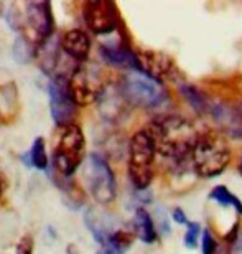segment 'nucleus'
Instances as JSON below:
<instances>
[{"label":"nucleus","instance_id":"9b49d317","mask_svg":"<svg viewBox=\"0 0 242 254\" xmlns=\"http://www.w3.org/2000/svg\"><path fill=\"white\" fill-rule=\"evenodd\" d=\"M140 68L150 78L157 79L158 83L165 84L166 81H176L180 76V69L173 58L166 53L153 52V50H145V52L137 53Z\"/></svg>","mask_w":242,"mask_h":254},{"label":"nucleus","instance_id":"412c9836","mask_svg":"<svg viewBox=\"0 0 242 254\" xmlns=\"http://www.w3.org/2000/svg\"><path fill=\"white\" fill-rule=\"evenodd\" d=\"M84 221L89 228L91 235L94 236V240L97 241L100 246L104 245L105 240L109 238V235L114 231V230H110L107 223H105L94 210H88V213H86V216H84Z\"/></svg>","mask_w":242,"mask_h":254},{"label":"nucleus","instance_id":"2f4dec72","mask_svg":"<svg viewBox=\"0 0 242 254\" xmlns=\"http://www.w3.org/2000/svg\"><path fill=\"white\" fill-rule=\"evenodd\" d=\"M238 111H239V114H241V118H242V101H241V104H239V108H238Z\"/></svg>","mask_w":242,"mask_h":254},{"label":"nucleus","instance_id":"39448f33","mask_svg":"<svg viewBox=\"0 0 242 254\" xmlns=\"http://www.w3.org/2000/svg\"><path fill=\"white\" fill-rule=\"evenodd\" d=\"M155 152L153 142L145 129L137 130L129 142V179L139 191L147 190L155 175Z\"/></svg>","mask_w":242,"mask_h":254},{"label":"nucleus","instance_id":"c85d7f7f","mask_svg":"<svg viewBox=\"0 0 242 254\" xmlns=\"http://www.w3.org/2000/svg\"><path fill=\"white\" fill-rule=\"evenodd\" d=\"M238 172H239V175L242 177V154L239 157V162H238Z\"/></svg>","mask_w":242,"mask_h":254},{"label":"nucleus","instance_id":"393cba45","mask_svg":"<svg viewBox=\"0 0 242 254\" xmlns=\"http://www.w3.org/2000/svg\"><path fill=\"white\" fill-rule=\"evenodd\" d=\"M7 23L13 32H23L25 28V15L17 3H12L7 12Z\"/></svg>","mask_w":242,"mask_h":254},{"label":"nucleus","instance_id":"4be33fe9","mask_svg":"<svg viewBox=\"0 0 242 254\" xmlns=\"http://www.w3.org/2000/svg\"><path fill=\"white\" fill-rule=\"evenodd\" d=\"M30 164L32 167L38 170H47L48 169V155L47 149H45V139L43 137H37L32 144V149L28 152Z\"/></svg>","mask_w":242,"mask_h":254},{"label":"nucleus","instance_id":"f3484780","mask_svg":"<svg viewBox=\"0 0 242 254\" xmlns=\"http://www.w3.org/2000/svg\"><path fill=\"white\" fill-rule=\"evenodd\" d=\"M132 226H134V231H132L134 236H137L140 241L145 243V245H153V243L158 240L153 218L145 208L139 206L137 210H135Z\"/></svg>","mask_w":242,"mask_h":254},{"label":"nucleus","instance_id":"6e6552de","mask_svg":"<svg viewBox=\"0 0 242 254\" xmlns=\"http://www.w3.org/2000/svg\"><path fill=\"white\" fill-rule=\"evenodd\" d=\"M27 35H23L35 48L43 42L53 37L54 33V17L51 2H27L25 5V28Z\"/></svg>","mask_w":242,"mask_h":254},{"label":"nucleus","instance_id":"9d476101","mask_svg":"<svg viewBox=\"0 0 242 254\" xmlns=\"http://www.w3.org/2000/svg\"><path fill=\"white\" fill-rule=\"evenodd\" d=\"M49 96V111L56 127L74 124V118L78 113V106L73 103L68 93V76L56 74L48 86Z\"/></svg>","mask_w":242,"mask_h":254},{"label":"nucleus","instance_id":"5701e85b","mask_svg":"<svg viewBox=\"0 0 242 254\" xmlns=\"http://www.w3.org/2000/svg\"><path fill=\"white\" fill-rule=\"evenodd\" d=\"M12 52H13V58L17 60L20 64H27L35 58V52H37V48H35L33 45L22 35V37H18L13 42Z\"/></svg>","mask_w":242,"mask_h":254},{"label":"nucleus","instance_id":"f257e3e1","mask_svg":"<svg viewBox=\"0 0 242 254\" xmlns=\"http://www.w3.org/2000/svg\"><path fill=\"white\" fill-rule=\"evenodd\" d=\"M153 142L155 152L175 164L190 160L199 130L190 119L180 114H160L145 129Z\"/></svg>","mask_w":242,"mask_h":254},{"label":"nucleus","instance_id":"f03ea898","mask_svg":"<svg viewBox=\"0 0 242 254\" xmlns=\"http://www.w3.org/2000/svg\"><path fill=\"white\" fill-rule=\"evenodd\" d=\"M231 149L226 137L214 129L199 130L190 160L194 174L201 179H216L231 164Z\"/></svg>","mask_w":242,"mask_h":254},{"label":"nucleus","instance_id":"cd10ccee","mask_svg":"<svg viewBox=\"0 0 242 254\" xmlns=\"http://www.w3.org/2000/svg\"><path fill=\"white\" fill-rule=\"evenodd\" d=\"M171 218H173V221L176 223V225H188V218H186L183 208L180 206H175L173 211H171Z\"/></svg>","mask_w":242,"mask_h":254},{"label":"nucleus","instance_id":"a878e982","mask_svg":"<svg viewBox=\"0 0 242 254\" xmlns=\"http://www.w3.org/2000/svg\"><path fill=\"white\" fill-rule=\"evenodd\" d=\"M201 251L203 254H218L219 251V245L209 228H204L201 231Z\"/></svg>","mask_w":242,"mask_h":254},{"label":"nucleus","instance_id":"423d86ee","mask_svg":"<svg viewBox=\"0 0 242 254\" xmlns=\"http://www.w3.org/2000/svg\"><path fill=\"white\" fill-rule=\"evenodd\" d=\"M83 180L91 196L99 205H110L117 195L114 172L109 162L99 152H93L88 155L83 167Z\"/></svg>","mask_w":242,"mask_h":254},{"label":"nucleus","instance_id":"1a4fd4ad","mask_svg":"<svg viewBox=\"0 0 242 254\" xmlns=\"http://www.w3.org/2000/svg\"><path fill=\"white\" fill-rule=\"evenodd\" d=\"M83 17L86 27L94 35H110L122 25L117 5L107 0L86 2L83 7Z\"/></svg>","mask_w":242,"mask_h":254},{"label":"nucleus","instance_id":"a211bd4d","mask_svg":"<svg viewBox=\"0 0 242 254\" xmlns=\"http://www.w3.org/2000/svg\"><path fill=\"white\" fill-rule=\"evenodd\" d=\"M59 50H61L59 48V42H53V37L37 47L35 58L40 60V66L47 74H54V69H56L59 60Z\"/></svg>","mask_w":242,"mask_h":254},{"label":"nucleus","instance_id":"bb28decb","mask_svg":"<svg viewBox=\"0 0 242 254\" xmlns=\"http://www.w3.org/2000/svg\"><path fill=\"white\" fill-rule=\"evenodd\" d=\"M35 241L32 235H23L15 248V254H33Z\"/></svg>","mask_w":242,"mask_h":254},{"label":"nucleus","instance_id":"20e7f679","mask_svg":"<svg viewBox=\"0 0 242 254\" xmlns=\"http://www.w3.org/2000/svg\"><path fill=\"white\" fill-rule=\"evenodd\" d=\"M86 139L83 129L74 123L58 127L56 142L53 145V167L59 175L69 179L83 164Z\"/></svg>","mask_w":242,"mask_h":254},{"label":"nucleus","instance_id":"7ed1b4c3","mask_svg":"<svg viewBox=\"0 0 242 254\" xmlns=\"http://www.w3.org/2000/svg\"><path fill=\"white\" fill-rule=\"evenodd\" d=\"M117 88L129 106L140 109H161L168 104L170 96L165 84L150 78L144 71H127Z\"/></svg>","mask_w":242,"mask_h":254},{"label":"nucleus","instance_id":"473e14b6","mask_svg":"<svg viewBox=\"0 0 242 254\" xmlns=\"http://www.w3.org/2000/svg\"><path fill=\"white\" fill-rule=\"evenodd\" d=\"M97 254H102V253H100V251H99V253H97Z\"/></svg>","mask_w":242,"mask_h":254},{"label":"nucleus","instance_id":"b1692460","mask_svg":"<svg viewBox=\"0 0 242 254\" xmlns=\"http://www.w3.org/2000/svg\"><path fill=\"white\" fill-rule=\"evenodd\" d=\"M201 225L198 221H188L186 225V231L183 236V245L186 250H196L199 246V240H201Z\"/></svg>","mask_w":242,"mask_h":254},{"label":"nucleus","instance_id":"6ab92c4d","mask_svg":"<svg viewBox=\"0 0 242 254\" xmlns=\"http://www.w3.org/2000/svg\"><path fill=\"white\" fill-rule=\"evenodd\" d=\"M134 233L127 230H114L100 246L102 254H125L134 243Z\"/></svg>","mask_w":242,"mask_h":254},{"label":"nucleus","instance_id":"dca6fc26","mask_svg":"<svg viewBox=\"0 0 242 254\" xmlns=\"http://www.w3.org/2000/svg\"><path fill=\"white\" fill-rule=\"evenodd\" d=\"M178 91H180L181 98H183L186 103H188V106L194 111L196 114L208 116L213 99H211L203 89L198 88V86H194V84H191V83L180 81V83H178Z\"/></svg>","mask_w":242,"mask_h":254},{"label":"nucleus","instance_id":"ddd939ff","mask_svg":"<svg viewBox=\"0 0 242 254\" xmlns=\"http://www.w3.org/2000/svg\"><path fill=\"white\" fill-rule=\"evenodd\" d=\"M208 116L218 124L219 130L224 137L231 139H242V118L238 108H233L226 101H214L211 103Z\"/></svg>","mask_w":242,"mask_h":254},{"label":"nucleus","instance_id":"f8f14e48","mask_svg":"<svg viewBox=\"0 0 242 254\" xmlns=\"http://www.w3.org/2000/svg\"><path fill=\"white\" fill-rule=\"evenodd\" d=\"M99 53L109 64L115 68H122L125 71H142L137 53L130 48V45L125 42V37L112 42H104L99 47Z\"/></svg>","mask_w":242,"mask_h":254},{"label":"nucleus","instance_id":"4468645a","mask_svg":"<svg viewBox=\"0 0 242 254\" xmlns=\"http://www.w3.org/2000/svg\"><path fill=\"white\" fill-rule=\"evenodd\" d=\"M91 38L89 35L81 28H71L68 32H64L59 38V48L68 55L69 58H73L74 62L86 63L91 53Z\"/></svg>","mask_w":242,"mask_h":254},{"label":"nucleus","instance_id":"2eb2a0df","mask_svg":"<svg viewBox=\"0 0 242 254\" xmlns=\"http://www.w3.org/2000/svg\"><path fill=\"white\" fill-rule=\"evenodd\" d=\"M20 113L18 88L13 81L0 84V124H12Z\"/></svg>","mask_w":242,"mask_h":254},{"label":"nucleus","instance_id":"7c9ffc66","mask_svg":"<svg viewBox=\"0 0 242 254\" xmlns=\"http://www.w3.org/2000/svg\"><path fill=\"white\" fill-rule=\"evenodd\" d=\"M2 15H3V3L0 2V17H2Z\"/></svg>","mask_w":242,"mask_h":254},{"label":"nucleus","instance_id":"c756f323","mask_svg":"<svg viewBox=\"0 0 242 254\" xmlns=\"http://www.w3.org/2000/svg\"><path fill=\"white\" fill-rule=\"evenodd\" d=\"M3 193V184H2V179H0V196H2Z\"/></svg>","mask_w":242,"mask_h":254},{"label":"nucleus","instance_id":"aec40b11","mask_svg":"<svg viewBox=\"0 0 242 254\" xmlns=\"http://www.w3.org/2000/svg\"><path fill=\"white\" fill-rule=\"evenodd\" d=\"M208 198L211 201H216L219 206L224 208H233L234 213L239 218H242V201L238 195H234L226 185H216L213 190L209 191Z\"/></svg>","mask_w":242,"mask_h":254},{"label":"nucleus","instance_id":"0eeeda50","mask_svg":"<svg viewBox=\"0 0 242 254\" xmlns=\"http://www.w3.org/2000/svg\"><path fill=\"white\" fill-rule=\"evenodd\" d=\"M102 89L104 81L100 78L99 71L86 63L76 64L73 73L68 76V93L78 108L89 106L94 101H97Z\"/></svg>","mask_w":242,"mask_h":254}]
</instances>
